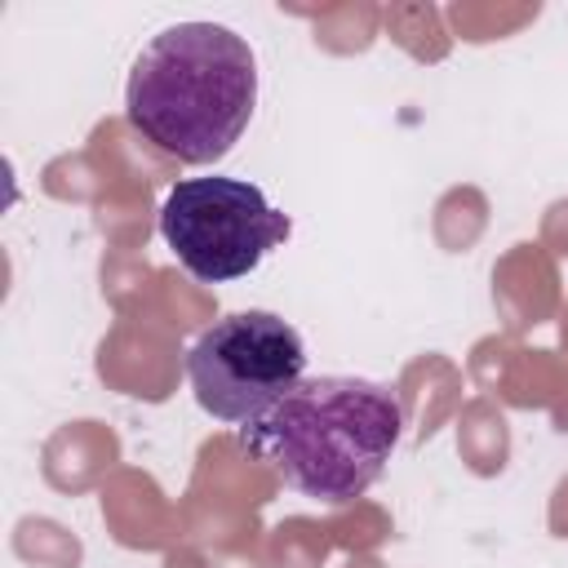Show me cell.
<instances>
[{"label":"cell","mask_w":568,"mask_h":568,"mask_svg":"<svg viewBox=\"0 0 568 568\" xmlns=\"http://www.w3.org/2000/svg\"><path fill=\"white\" fill-rule=\"evenodd\" d=\"M257 106V53L222 22H173L129 67V124L178 164H217Z\"/></svg>","instance_id":"6da1fadb"},{"label":"cell","mask_w":568,"mask_h":568,"mask_svg":"<svg viewBox=\"0 0 568 568\" xmlns=\"http://www.w3.org/2000/svg\"><path fill=\"white\" fill-rule=\"evenodd\" d=\"M288 213H280L262 186L244 178H182L160 204L164 244L204 284L257 271L288 240Z\"/></svg>","instance_id":"277c9868"},{"label":"cell","mask_w":568,"mask_h":568,"mask_svg":"<svg viewBox=\"0 0 568 568\" xmlns=\"http://www.w3.org/2000/svg\"><path fill=\"white\" fill-rule=\"evenodd\" d=\"M404 435V399L368 377H306L271 413L240 426V444L293 493L320 506L364 497Z\"/></svg>","instance_id":"7a4b0ae2"},{"label":"cell","mask_w":568,"mask_h":568,"mask_svg":"<svg viewBox=\"0 0 568 568\" xmlns=\"http://www.w3.org/2000/svg\"><path fill=\"white\" fill-rule=\"evenodd\" d=\"M186 382L209 417L248 426L306 382L302 333L275 311H231L191 342Z\"/></svg>","instance_id":"3957f363"}]
</instances>
